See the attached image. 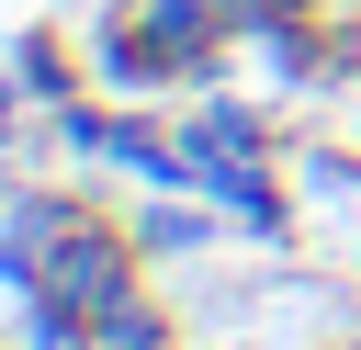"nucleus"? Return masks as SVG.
I'll return each mask as SVG.
<instances>
[{"label": "nucleus", "mask_w": 361, "mask_h": 350, "mask_svg": "<svg viewBox=\"0 0 361 350\" xmlns=\"http://www.w3.org/2000/svg\"><path fill=\"white\" fill-rule=\"evenodd\" d=\"M0 124H11V90H0Z\"/></svg>", "instance_id": "7ed1b4c3"}, {"label": "nucleus", "mask_w": 361, "mask_h": 350, "mask_svg": "<svg viewBox=\"0 0 361 350\" xmlns=\"http://www.w3.org/2000/svg\"><path fill=\"white\" fill-rule=\"evenodd\" d=\"M45 294L56 305H124V260H113V237L102 226H56V260H45Z\"/></svg>", "instance_id": "f257e3e1"}, {"label": "nucleus", "mask_w": 361, "mask_h": 350, "mask_svg": "<svg viewBox=\"0 0 361 350\" xmlns=\"http://www.w3.org/2000/svg\"><path fill=\"white\" fill-rule=\"evenodd\" d=\"M102 339H113V350H158V316H147V305H102Z\"/></svg>", "instance_id": "f03ea898"}]
</instances>
